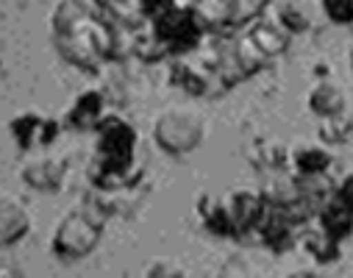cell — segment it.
<instances>
[{
  "instance_id": "6da1fadb",
  "label": "cell",
  "mask_w": 353,
  "mask_h": 278,
  "mask_svg": "<svg viewBox=\"0 0 353 278\" xmlns=\"http://www.w3.org/2000/svg\"><path fill=\"white\" fill-rule=\"evenodd\" d=\"M56 50L75 67L98 72L106 59L120 56L125 26H114L92 0H61L50 17Z\"/></svg>"
},
{
  "instance_id": "7a4b0ae2",
  "label": "cell",
  "mask_w": 353,
  "mask_h": 278,
  "mask_svg": "<svg viewBox=\"0 0 353 278\" xmlns=\"http://www.w3.org/2000/svg\"><path fill=\"white\" fill-rule=\"evenodd\" d=\"M98 134L95 142V161H92V183L114 190L120 183L131 181L134 175V156H137V131L128 120L117 115H106L92 128Z\"/></svg>"
},
{
  "instance_id": "3957f363",
  "label": "cell",
  "mask_w": 353,
  "mask_h": 278,
  "mask_svg": "<svg viewBox=\"0 0 353 278\" xmlns=\"http://www.w3.org/2000/svg\"><path fill=\"white\" fill-rule=\"evenodd\" d=\"M101 237H103V217L92 215L90 209H72L56 226L50 248L61 261H78L98 248Z\"/></svg>"
},
{
  "instance_id": "277c9868",
  "label": "cell",
  "mask_w": 353,
  "mask_h": 278,
  "mask_svg": "<svg viewBox=\"0 0 353 278\" xmlns=\"http://www.w3.org/2000/svg\"><path fill=\"white\" fill-rule=\"evenodd\" d=\"M206 137V120L187 106H170L156 117L153 139L170 156L192 153Z\"/></svg>"
},
{
  "instance_id": "5b68a950",
  "label": "cell",
  "mask_w": 353,
  "mask_h": 278,
  "mask_svg": "<svg viewBox=\"0 0 353 278\" xmlns=\"http://www.w3.org/2000/svg\"><path fill=\"white\" fill-rule=\"evenodd\" d=\"M261 212H264V198H261L259 192H253V190H234V192L220 203V212H217V217H220V223H223L220 231L239 237V234L256 228Z\"/></svg>"
},
{
  "instance_id": "8992f818",
  "label": "cell",
  "mask_w": 353,
  "mask_h": 278,
  "mask_svg": "<svg viewBox=\"0 0 353 278\" xmlns=\"http://www.w3.org/2000/svg\"><path fill=\"white\" fill-rule=\"evenodd\" d=\"M31 234V212L14 195L0 190V248H12Z\"/></svg>"
},
{
  "instance_id": "52a82bcc",
  "label": "cell",
  "mask_w": 353,
  "mask_h": 278,
  "mask_svg": "<svg viewBox=\"0 0 353 278\" xmlns=\"http://www.w3.org/2000/svg\"><path fill=\"white\" fill-rule=\"evenodd\" d=\"M23 181L28 187L39 190V192H53L61 187V181L67 175V159L61 156H34L23 164L20 170Z\"/></svg>"
},
{
  "instance_id": "ba28073f",
  "label": "cell",
  "mask_w": 353,
  "mask_h": 278,
  "mask_svg": "<svg viewBox=\"0 0 353 278\" xmlns=\"http://www.w3.org/2000/svg\"><path fill=\"white\" fill-rule=\"evenodd\" d=\"M56 120L50 117H42L37 112H26L20 117L12 120V134L17 139V145L23 150H37V148H48L53 139H56Z\"/></svg>"
},
{
  "instance_id": "9c48e42d",
  "label": "cell",
  "mask_w": 353,
  "mask_h": 278,
  "mask_svg": "<svg viewBox=\"0 0 353 278\" xmlns=\"http://www.w3.org/2000/svg\"><path fill=\"white\" fill-rule=\"evenodd\" d=\"M347 190H350V178L342 181V195L331 198L320 212V231L336 242L350 231V195H347Z\"/></svg>"
},
{
  "instance_id": "30bf717a",
  "label": "cell",
  "mask_w": 353,
  "mask_h": 278,
  "mask_svg": "<svg viewBox=\"0 0 353 278\" xmlns=\"http://www.w3.org/2000/svg\"><path fill=\"white\" fill-rule=\"evenodd\" d=\"M245 34L250 37V42L256 45V50H259L264 59H268V61H270L273 56L284 53L287 45H290V31H284L281 23H268V20H261V17L253 20Z\"/></svg>"
},
{
  "instance_id": "8fae6325",
  "label": "cell",
  "mask_w": 353,
  "mask_h": 278,
  "mask_svg": "<svg viewBox=\"0 0 353 278\" xmlns=\"http://www.w3.org/2000/svg\"><path fill=\"white\" fill-rule=\"evenodd\" d=\"M101 117H103V95L98 89H90V92H83V95H78L67 112V123L75 131H92Z\"/></svg>"
},
{
  "instance_id": "7c38bea8",
  "label": "cell",
  "mask_w": 353,
  "mask_h": 278,
  "mask_svg": "<svg viewBox=\"0 0 353 278\" xmlns=\"http://www.w3.org/2000/svg\"><path fill=\"white\" fill-rule=\"evenodd\" d=\"M309 106H312V112H314L317 117H328V115H336V112L347 109V106H345V92H342V86H336V83H331V81L314 83L312 95H309Z\"/></svg>"
},
{
  "instance_id": "4fadbf2b",
  "label": "cell",
  "mask_w": 353,
  "mask_h": 278,
  "mask_svg": "<svg viewBox=\"0 0 353 278\" xmlns=\"http://www.w3.org/2000/svg\"><path fill=\"white\" fill-rule=\"evenodd\" d=\"M279 23L290 34H301L312 26V3L309 0H284L279 9Z\"/></svg>"
},
{
  "instance_id": "5bb4252c",
  "label": "cell",
  "mask_w": 353,
  "mask_h": 278,
  "mask_svg": "<svg viewBox=\"0 0 353 278\" xmlns=\"http://www.w3.org/2000/svg\"><path fill=\"white\" fill-rule=\"evenodd\" d=\"M268 0H228L225 6V23L223 26H231V28H242V26H250L253 20L261 17Z\"/></svg>"
},
{
  "instance_id": "9a60e30c",
  "label": "cell",
  "mask_w": 353,
  "mask_h": 278,
  "mask_svg": "<svg viewBox=\"0 0 353 278\" xmlns=\"http://www.w3.org/2000/svg\"><path fill=\"white\" fill-rule=\"evenodd\" d=\"M92 3L109 14L112 23L120 26H139V0H92Z\"/></svg>"
},
{
  "instance_id": "2e32d148",
  "label": "cell",
  "mask_w": 353,
  "mask_h": 278,
  "mask_svg": "<svg viewBox=\"0 0 353 278\" xmlns=\"http://www.w3.org/2000/svg\"><path fill=\"white\" fill-rule=\"evenodd\" d=\"M320 134L328 142H345L347 134H350V115H347V109H342L336 115H328V117H320Z\"/></svg>"
},
{
  "instance_id": "e0dca14e",
  "label": "cell",
  "mask_w": 353,
  "mask_h": 278,
  "mask_svg": "<svg viewBox=\"0 0 353 278\" xmlns=\"http://www.w3.org/2000/svg\"><path fill=\"white\" fill-rule=\"evenodd\" d=\"M145 278H187V270L172 256H156L145 267Z\"/></svg>"
},
{
  "instance_id": "ac0fdd59",
  "label": "cell",
  "mask_w": 353,
  "mask_h": 278,
  "mask_svg": "<svg viewBox=\"0 0 353 278\" xmlns=\"http://www.w3.org/2000/svg\"><path fill=\"white\" fill-rule=\"evenodd\" d=\"M325 164H328V153H325V150H317V148H306V150L298 156L301 175H323Z\"/></svg>"
},
{
  "instance_id": "d6986e66",
  "label": "cell",
  "mask_w": 353,
  "mask_h": 278,
  "mask_svg": "<svg viewBox=\"0 0 353 278\" xmlns=\"http://www.w3.org/2000/svg\"><path fill=\"white\" fill-rule=\"evenodd\" d=\"M306 245H309V253L312 256H317V261H331V259H336V239H331L328 234H312L309 239H306Z\"/></svg>"
},
{
  "instance_id": "ffe728a7",
  "label": "cell",
  "mask_w": 353,
  "mask_h": 278,
  "mask_svg": "<svg viewBox=\"0 0 353 278\" xmlns=\"http://www.w3.org/2000/svg\"><path fill=\"white\" fill-rule=\"evenodd\" d=\"M214 278H259V275H256V270H253V264H250L248 259L231 256V259L217 270Z\"/></svg>"
},
{
  "instance_id": "44dd1931",
  "label": "cell",
  "mask_w": 353,
  "mask_h": 278,
  "mask_svg": "<svg viewBox=\"0 0 353 278\" xmlns=\"http://www.w3.org/2000/svg\"><path fill=\"white\" fill-rule=\"evenodd\" d=\"M323 12L336 26H350V20H353V0H323Z\"/></svg>"
},
{
  "instance_id": "7402d4cb",
  "label": "cell",
  "mask_w": 353,
  "mask_h": 278,
  "mask_svg": "<svg viewBox=\"0 0 353 278\" xmlns=\"http://www.w3.org/2000/svg\"><path fill=\"white\" fill-rule=\"evenodd\" d=\"M287 278H325V275L317 272V270H298V272H292V275H287Z\"/></svg>"
},
{
  "instance_id": "603a6c76",
  "label": "cell",
  "mask_w": 353,
  "mask_h": 278,
  "mask_svg": "<svg viewBox=\"0 0 353 278\" xmlns=\"http://www.w3.org/2000/svg\"><path fill=\"white\" fill-rule=\"evenodd\" d=\"M0 278H23L14 267H3V264H0Z\"/></svg>"
},
{
  "instance_id": "cb8c5ba5",
  "label": "cell",
  "mask_w": 353,
  "mask_h": 278,
  "mask_svg": "<svg viewBox=\"0 0 353 278\" xmlns=\"http://www.w3.org/2000/svg\"><path fill=\"white\" fill-rule=\"evenodd\" d=\"M175 3H181V6H184V0H175ZM187 3H195V0H187Z\"/></svg>"
}]
</instances>
